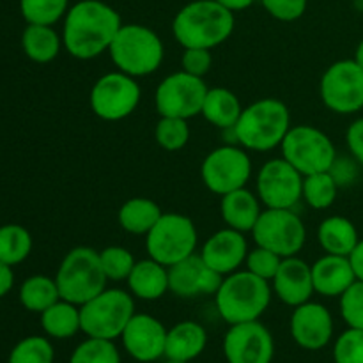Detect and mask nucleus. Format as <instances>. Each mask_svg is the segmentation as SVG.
I'll return each mask as SVG.
<instances>
[{
	"label": "nucleus",
	"mask_w": 363,
	"mask_h": 363,
	"mask_svg": "<svg viewBox=\"0 0 363 363\" xmlns=\"http://www.w3.org/2000/svg\"><path fill=\"white\" fill-rule=\"evenodd\" d=\"M121 27V14L112 6L101 0H80L64 16V48L78 60L96 59L108 52Z\"/></svg>",
	"instance_id": "nucleus-1"
},
{
	"label": "nucleus",
	"mask_w": 363,
	"mask_h": 363,
	"mask_svg": "<svg viewBox=\"0 0 363 363\" xmlns=\"http://www.w3.org/2000/svg\"><path fill=\"white\" fill-rule=\"evenodd\" d=\"M234 23L233 11L216 0H194L177 11L172 34L183 48L213 50L233 35Z\"/></svg>",
	"instance_id": "nucleus-2"
},
{
	"label": "nucleus",
	"mask_w": 363,
	"mask_h": 363,
	"mask_svg": "<svg viewBox=\"0 0 363 363\" xmlns=\"http://www.w3.org/2000/svg\"><path fill=\"white\" fill-rule=\"evenodd\" d=\"M289 130L291 113L286 103L277 98H262L243 108L230 131L243 149L266 152L280 147Z\"/></svg>",
	"instance_id": "nucleus-3"
},
{
	"label": "nucleus",
	"mask_w": 363,
	"mask_h": 363,
	"mask_svg": "<svg viewBox=\"0 0 363 363\" xmlns=\"http://www.w3.org/2000/svg\"><path fill=\"white\" fill-rule=\"evenodd\" d=\"M272 287L268 280L245 272H234L223 277L215 294V305L220 318L227 325L259 321L272 303Z\"/></svg>",
	"instance_id": "nucleus-4"
},
{
	"label": "nucleus",
	"mask_w": 363,
	"mask_h": 363,
	"mask_svg": "<svg viewBox=\"0 0 363 363\" xmlns=\"http://www.w3.org/2000/svg\"><path fill=\"white\" fill-rule=\"evenodd\" d=\"M116 67L130 77H147L163 62V41L152 28L138 23H123L108 48Z\"/></svg>",
	"instance_id": "nucleus-5"
},
{
	"label": "nucleus",
	"mask_w": 363,
	"mask_h": 363,
	"mask_svg": "<svg viewBox=\"0 0 363 363\" xmlns=\"http://www.w3.org/2000/svg\"><path fill=\"white\" fill-rule=\"evenodd\" d=\"M60 300L82 307L106 289V277L99 252L91 247H77L66 254L55 275Z\"/></svg>",
	"instance_id": "nucleus-6"
},
{
	"label": "nucleus",
	"mask_w": 363,
	"mask_h": 363,
	"mask_svg": "<svg viewBox=\"0 0 363 363\" xmlns=\"http://www.w3.org/2000/svg\"><path fill=\"white\" fill-rule=\"evenodd\" d=\"M82 332L96 339H121L135 315L133 294L123 289H105L80 307Z\"/></svg>",
	"instance_id": "nucleus-7"
},
{
	"label": "nucleus",
	"mask_w": 363,
	"mask_h": 363,
	"mask_svg": "<svg viewBox=\"0 0 363 363\" xmlns=\"http://www.w3.org/2000/svg\"><path fill=\"white\" fill-rule=\"evenodd\" d=\"M282 158L289 162L301 176L330 172L337 162L332 138L311 124L291 126L282 142Z\"/></svg>",
	"instance_id": "nucleus-8"
},
{
	"label": "nucleus",
	"mask_w": 363,
	"mask_h": 363,
	"mask_svg": "<svg viewBox=\"0 0 363 363\" xmlns=\"http://www.w3.org/2000/svg\"><path fill=\"white\" fill-rule=\"evenodd\" d=\"M197 241V227L188 216L179 213H163L145 236V250L149 257L170 268L194 255Z\"/></svg>",
	"instance_id": "nucleus-9"
},
{
	"label": "nucleus",
	"mask_w": 363,
	"mask_h": 363,
	"mask_svg": "<svg viewBox=\"0 0 363 363\" xmlns=\"http://www.w3.org/2000/svg\"><path fill=\"white\" fill-rule=\"evenodd\" d=\"M142 98L138 82L123 71L103 74L92 85L89 103L94 116L103 121H123L137 110Z\"/></svg>",
	"instance_id": "nucleus-10"
},
{
	"label": "nucleus",
	"mask_w": 363,
	"mask_h": 363,
	"mask_svg": "<svg viewBox=\"0 0 363 363\" xmlns=\"http://www.w3.org/2000/svg\"><path fill=\"white\" fill-rule=\"evenodd\" d=\"M255 245L275 252L280 257H293L307 240L305 223L293 209L266 208L252 229Z\"/></svg>",
	"instance_id": "nucleus-11"
},
{
	"label": "nucleus",
	"mask_w": 363,
	"mask_h": 363,
	"mask_svg": "<svg viewBox=\"0 0 363 363\" xmlns=\"http://www.w3.org/2000/svg\"><path fill=\"white\" fill-rule=\"evenodd\" d=\"M319 94L332 112L340 116L360 112L363 108V69L354 59L337 60L323 73Z\"/></svg>",
	"instance_id": "nucleus-12"
},
{
	"label": "nucleus",
	"mask_w": 363,
	"mask_h": 363,
	"mask_svg": "<svg viewBox=\"0 0 363 363\" xmlns=\"http://www.w3.org/2000/svg\"><path fill=\"white\" fill-rule=\"evenodd\" d=\"M201 177L206 188L216 195L245 188L252 177V160L247 149L233 144L213 149L202 162Z\"/></svg>",
	"instance_id": "nucleus-13"
},
{
	"label": "nucleus",
	"mask_w": 363,
	"mask_h": 363,
	"mask_svg": "<svg viewBox=\"0 0 363 363\" xmlns=\"http://www.w3.org/2000/svg\"><path fill=\"white\" fill-rule=\"evenodd\" d=\"M208 91L209 87L202 78L181 69L163 78L156 87V110L160 117H181L188 121L202 112Z\"/></svg>",
	"instance_id": "nucleus-14"
},
{
	"label": "nucleus",
	"mask_w": 363,
	"mask_h": 363,
	"mask_svg": "<svg viewBox=\"0 0 363 363\" xmlns=\"http://www.w3.org/2000/svg\"><path fill=\"white\" fill-rule=\"evenodd\" d=\"M303 176L284 158H273L257 174V197L269 209H293L301 201Z\"/></svg>",
	"instance_id": "nucleus-15"
},
{
	"label": "nucleus",
	"mask_w": 363,
	"mask_h": 363,
	"mask_svg": "<svg viewBox=\"0 0 363 363\" xmlns=\"http://www.w3.org/2000/svg\"><path fill=\"white\" fill-rule=\"evenodd\" d=\"M223 354L227 363H272L275 357L272 332L259 321L230 325L223 337Z\"/></svg>",
	"instance_id": "nucleus-16"
},
{
	"label": "nucleus",
	"mask_w": 363,
	"mask_h": 363,
	"mask_svg": "<svg viewBox=\"0 0 363 363\" xmlns=\"http://www.w3.org/2000/svg\"><path fill=\"white\" fill-rule=\"evenodd\" d=\"M169 330L162 321L149 314H135L124 328L121 340L133 360L151 363L165 357V344Z\"/></svg>",
	"instance_id": "nucleus-17"
},
{
	"label": "nucleus",
	"mask_w": 363,
	"mask_h": 363,
	"mask_svg": "<svg viewBox=\"0 0 363 363\" xmlns=\"http://www.w3.org/2000/svg\"><path fill=\"white\" fill-rule=\"evenodd\" d=\"M289 332L294 342L307 351H319L333 337V318L325 305L307 301L294 308L289 321Z\"/></svg>",
	"instance_id": "nucleus-18"
},
{
	"label": "nucleus",
	"mask_w": 363,
	"mask_h": 363,
	"mask_svg": "<svg viewBox=\"0 0 363 363\" xmlns=\"http://www.w3.org/2000/svg\"><path fill=\"white\" fill-rule=\"evenodd\" d=\"M223 277L209 268L201 257L194 254L169 268V291L177 298H197L216 294Z\"/></svg>",
	"instance_id": "nucleus-19"
},
{
	"label": "nucleus",
	"mask_w": 363,
	"mask_h": 363,
	"mask_svg": "<svg viewBox=\"0 0 363 363\" xmlns=\"http://www.w3.org/2000/svg\"><path fill=\"white\" fill-rule=\"evenodd\" d=\"M247 254L248 243L245 234L230 227H225L208 238L201 250V257L204 259L206 264L222 277L238 272L240 266L245 264Z\"/></svg>",
	"instance_id": "nucleus-20"
},
{
	"label": "nucleus",
	"mask_w": 363,
	"mask_h": 363,
	"mask_svg": "<svg viewBox=\"0 0 363 363\" xmlns=\"http://www.w3.org/2000/svg\"><path fill=\"white\" fill-rule=\"evenodd\" d=\"M272 291L282 303L296 308L311 301L314 291L312 266L307 264L298 255L284 257L280 268L272 280Z\"/></svg>",
	"instance_id": "nucleus-21"
},
{
	"label": "nucleus",
	"mask_w": 363,
	"mask_h": 363,
	"mask_svg": "<svg viewBox=\"0 0 363 363\" xmlns=\"http://www.w3.org/2000/svg\"><path fill=\"white\" fill-rule=\"evenodd\" d=\"M314 291L325 298H340L354 282L357 275L350 257L325 254L312 264Z\"/></svg>",
	"instance_id": "nucleus-22"
},
{
	"label": "nucleus",
	"mask_w": 363,
	"mask_h": 363,
	"mask_svg": "<svg viewBox=\"0 0 363 363\" xmlns=\"http://www.w3.org/2000/svg\"><path fill=\"white\" fill-rule=\"evenodd\" d=\"M220 213L227 227L240 233H252L261 216V199L247 190V186L222 195Z\"/></svg>",
	"instance_id": "nucleus-23"
},
{
	"label": "nucleus",
	"mask_w": 363,
	"mask_h": 363,
	"mask_svg": "<svg viewBox=\"0 0 363 363\" xmlns=\"http://www.w3.org/2000/svg\"><path fill=\"white\" fill-rule=\"evenodd\" d=\"M126 282L130 293L138 300H160L169 291V268L151 257L142 259L135 262Z\"/></svg>",
	"instance_id": "nucleus-24"
},
{
	"label": "nucleus",
	"mask_w": 363,
	"mask_h": 363,
	"mask_svg": "<svg viewBox=\"0 0 363 363\" xmlns=\"http://www.w3.org/2000/svg\"><path fill=\"white\" fill-rule=\"evenodd\" d=\"M208 344L204 326L195 321H183L174 325L167 333L165 358L190 363L202 354Z\"/></svg>",
	"instance_id": "nucleus-25"
},
{
	"label": "nucleus",
	"mask_w": 363,
	"mask_h": 363,
	"mask_svg": "<svg viewBox=\"0 0 363 363\" xmlns=\"http://www.w3.org/2000/svg\"><path fill=\"white\" fill-rule=\"evenodd\" d=\"M318 241L326 254L350 257L358 245V230L346 216H328L319 223Z\"/></svg>",
	"instance_id": "nucleus-26"
},
{
	"label": "nucleus",
	"mask_w": 363,
	"mask_h": 363,
	"mask_svg": "<svg viewBox=\"0 0 363 363\" xmlns=\"http://www.w3.org/2000/svg\"><path fill=\"white\" fill-rule=\"evenodd\" d=\"M241 112L243 105L233 91L225 87H213L206 94L201 116H204V119L213 126L227 131L236 126Z\"/></svg>",
	"instance_id": "nucleus-27"
},
{
	"label": "nucleus",
	"mask_w": 363,
	"mask_h": 363,
	"mask_svg": "<svg viewBox=\"0 0 363 363\" xmlns=\"http://www.w3.org/2000/svg\"><path fill=\"white\" fill-rule=\"evenodd\" d=\"M162 215V208L152 199L133 197L121 206L117 220H119L121 229L126 233L135 234V236H142V234L147 236V233L156 225Z\"/></svg>",
	"instance_id": "nucleus-28"
},
{
	"label": "nucleus",
	"mask_w": 363,
	"mask_h": 363,
	"mask_svg": "<svg viewBox=\"0 0 363 363\" xmlns=\"http://www.w3.org/2000/svg\"><path fill=\"white\" fill-rule=\"evenodd\" d=\"M41 326L52 339H71L82 332L80 307L66 300H59L41 312Z\"/></svg>",
	"instance_id": "nucleus-29"
},
{
	"label": "nucleus",
	"mask_w": 363,
	"mask_h": 363,
	"mask_svg": "<svg viewBox=\"0 0 363 363\" xmlns=\"http://www.w3.org/2000/svg\"><path fill=\"white\" fill-rule=\"evenodd\" d=\"M21 46L28 59L39 64H46L52 62L59 55L60 46H64V43L52 25L28 23L21 35Z\"/></svg>",
	"instance_id": "nucleus-30"
},
{
	"label": "nucleus",
	"mask_w": 363,
	"mask_h": 363,
	"mask_svg": "<svg viewBox=\"0 0 363 363\" xmlns=\"http://www.w3.org/2000/svg\"><path fill=\"white\" fill-rule=\"evenodd\" d=\"M60 300L55 279L45 275H34L25 280L20 287V301L28 312H45Z\"/></svg>",
	"instance_id": "nucleus-31"
},
{
	"label": "nucleus",
	"mask_w": 363,
	"mask_h": 363,
	"mask_svg": "<svg viewBox=\"0 0 363 363\" xmlns=\"http://www.w3.org/2000/svg\"><path fill=\"white\" fill-rule=\"evenodd\" d=\"M32 236L25 227L7 223L0 227V262L4 264H20L30 255Z\"/></svg>",
	"instance_id": "nucleus-32"
},
{
	"label": "nucleus",
	"mask_w": 363,
	"mask_h": 363,
	"mask_svg": "<svg viewBox=\"0 0 363 363\" xmlns=\"http://www.w3.org/2000/svg\"><path fill=\"white\" fill-rule=\"evenodd\" d=\"M339 194V183L333 177L332 172H318L311 176H303V191L301 199L307 202L311 208L328 209L335 202Z\"/></svg>",
	"instance_id": "nucleus-33"
},
{
	"label": "nucleus",
	"mask_w": 363,
	"mask_h": 363,
	"mask_svg": "<svg viewBox=\"0 0 363 363\" xmlns=\"http://www.w3.org/2000/svg\"><path fill=\"white\" fill-rule=\"evenodd\" d=\"M69 0H20V11L30 25H55L66 16Z\"/></svg>",
	"instance_id": "nucleus-34"
},
{
	"label": "nucleus",
	"mask_w": 363,
	"mask_h": 363,
	"mask_svg": "<svg viewBox=\"0 0 363 363\" xmlns=\"http://www.w3.org/2000/svg\"><path fill=\"white\" fill-rule=\"evenodd\" d=\"M69 363H121V353L113 340L87 337L74 347Z\"/></svg>",
	"instance_id": "nucleus-35"
},
{
	"label": "nucleus",
	"mask_w": 363,
	"mask_h": 363,
	"mask_svg": "<svg viewBox=\"0 0 363 363\" xmlns=\"http://www.w3.org/2000/svg\"><path fill=\"white\" fill-rule=\"evenodd\" d=\"M155 138L165 151H181L190 140V126L181 117H160L155 128Z\"/></svg>",
	"instance_id": "nucleus-36"
},
{
	"label": "nucleus",
	"mask_w": 363,
	"mask_h": 363,
	"mask_svg": "<svg viewBox=\"0 0 363 363\" xmlns=\"http://www.w3.org/2000/svg\"><path fill=\"white\" fill-rule=\"evenodd\" d=\"M55 351L45 337L32 335L20 340L9 354V363H53Z\"/></svg>",
	"instance_id": "nucleus-37"
},
{
	"label": "nucleus",
	"mask_w": 363,
	"mask_h": 363,
	"mask_svg": "<svg viewBox=\"0 0 363 363\" xmlns=\"http://www.w3.org/2000/svg\"><path fill=\"white\" fill-rule=\"evenodd\" d=\"M99 261L105 272L106 280L112 282H124L130 277L135 266V257L128 248L124 247H106L99 252Z\"/></svg>",
	"instance_id": "nucleus-38"
},
{
	"label": "nucleus",
	"mask_w": 363,
	"mask_h": 363,
	"mask_svg": "<svg viewBox=\"0 0 363 363\" xmlns=\"http://www.w3.org/2000/svg\"><path fill=\"white\" fill-rule=\"evenodd\" d=\"M335 363H363V330L347 328L333 346Z\"/></svg>",
	"instance_id": "nucleus-39"
},
{
	"label": "nucleus",
	"mask_w": 363,
	"mask_h": 363,
	"mask_svg": "<svg viewBox=\"0 0 363 363\" xmlns=\"http://www.w3.org/2000/svg\"><path fill=\"white\" fill-rule=\"evenodd\" d=\"M284 257H280L275 252L268 250L264 247H255L254 250H248L247 259H245V264H247V269L254 275H257L259 279L268 280L272 282L273 277L277 275L280 268V262H282Z\"/></svg>",
	"instance_id": "nucleus-40"
},
{
	"label": "nucleus",
	"mask_w": 363,
	"mask_h": 363,
	"mask_svg": "<svg viewBox=\"0 0 363 363\" xmlns=\"http://www.w3.org/2000/svg\"><path fill=\"white\" fill-rule=\"evenodd\" d=\"M340 315L350 328L363 330V282L357 280L340 296Z\"/></svg>",
	"instance_id": "nucleus-41"
},
{
	"label": "nucleus",
	"mask_w": 363,
	"mask_h": 363,
	"mask_svg": "<svg viewBox=\"0 0 363 363\" xmlns=\"http://www.w3.org/2000/svg\"><path fill=\"white\" fill-rule=\"evenodd\" d=\"M266 13L279 21H296L307 11L308 0H259Z\"/></svg>",
	"instance_id": "nucleus-42"
},
{
	"label": "nucleus",
	"mask_w": 363,
	"mask_h": 363,
	"mask_svg": "<svg viewBox=\"0 0 363 363\" xmlns=\"http://www.w3.org/2000/svg\"><path fill=\"white\" fill-rule=\"evenodd\" d=\"M213 66L211 50L208 48H184L181 57V67L184 73L204 78Z\"/></svg>",
	"instance_id": "nucleus-43"
},
{
	"label": "nucleus",
	"mask_w": 363,
	"mask_h": 363,
	"mask_svg": "<svg viewBox=\"0 0 363 363\" xmlns=\"http://www.w3.org/2000/svg\"><path fill=\"white\" fill-rule=\"evenodd\" d=\"M346 142L351 155H353L354 160L363 167V117L354 121V123L347 128Z\"/></svg>",
	"instance_id": "nucleus-44"
},
{
	"label": "nucleus",
	"mask_w": 363,
	"mask_h": 363,
	"mask_svg": "<svg viewBox=\"0 0 363 363\" xmlns=\"http://www.w3.org/2000/svg\"><path fill=\"white\" fill-rule=\"evenodd\" d=\"M14 286V273L9 264L0 262V298L6 296Z\"/></svg>",
	"instance_id": "nucleus-45"
},
{
	"label": "nucleus",
	"mask_w": 363,
	"mask_h": 363,
	"mask_svg": "<svg viewBox=\"0 0 363 363\" xmlns=\"http://www.w3.org/2000/svg\"><path fill=\"white\" fill-rule=\"evenodd\" d=\"M351 266L354 269V275H357V280H362L363 282V240L358 241V245L354 247V250L351 252L350 255Z\"/></svg>",
	"instance_id": "nucleus-46"
},
{
	"label": "nucleus",
	"mask_w": 363,
	"mask_h": 363,
	"mask_svg": "<svg viewBox=\"0 0 363 363\" xmlns=\"http://www.w3.org/2000/svg\"><path fill=\"white\" fill-rule=\"evenodd\" d=\"M218 4H222L223 7H227L233 13H238V11H245L250 6H254L255 0H216Z\"/></svg>",
	"instance_id": "nucleus-47"
},
{
	"label": "nucleus",
	"mask_w": 363,
	"mask_h": 363,
	"mask_svg": "<svg viewBox=\"0 0 363 363\" xmlns=\"http://www.w3.org/2000/svg\"><path fill=\"white\" fill-rule=\"evenodd\" d=\"M354 62L363 69V39L360 41V45L357 46V52H354Z\"/></svg>",
	"instance_id": "nucleus-48"
},
{
	"label": "nucleus",
	"mask_w": 363,
	"mask_h": 363,
	"mask_svg": "<svg viewBox=\"0 0 363 363\" xmlns=\"http://www.w3.org/2000/svg\"><path fill=\"white\" fill-rule=\"evenodd\" d=\"M165 363H188V362H179V360H169V358H167V362Z\"/></svg>",
	"instance_id": "nucleus-49"
}]
</instances>
